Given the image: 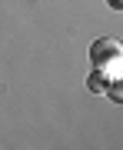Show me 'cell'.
I'll return each instance as SVG.
<instances>
[{
	"label": "cell",
	"instance_id": "6da1fadb",
	"mask_svg": "<svg viewBox=\"0 0 123 150\" xmlns=\"http://www.w3.org/2000/svg\"><path fill=\"white\" fill-rule=\"evenodd\" d=\"M90 64L107 70V74H120L123 70V43L117 37H96L90 43Z\"/></svg>",
	"mask_w": 123,
	"mask_h": 150
},
{
	"label": "cell",
	"instance_id": "7a4b0ae2",
	"mask_svg": "<svg viewBox=\"0 0 123 150\" xmlns=\"http://www.w3.org/2000/svg\"><path fill=\"white\" fill-rule=\"evenodd\" d=\"M107 87H110V74L100 70V67H93V74L86 77V90L90 93H107Z\"/></svg>",
	"mask_w": 123,
	"mask_h": 150
},
{
	"label": "cell",
	"instance_id": "3957f363",
	"mask_svg": "<svg viewBox=\"0 0 123 150\" xmlns=\"http://www.w3.org/2000/svg\"><path fill=\"white\" fill-rule=\"evenodd\" d=\"M107 97H110V100H117V103H123V74H113V77H110Z\"/></svg>",
	"mask_w": 123,
	"mask_h": 150
},
{
	"label": "cell",
	"instance_id": "277c9868",
	"mask_svg": "<svg viewBox=\"0 0 123 150\" xmlns=\"http://www.w3.org/2000/svg\"><path fill=\"white\" fill-rule=\"evenodd\" d=\"M107 7L110 10H123V0H107Z\"/></svg>",
	"mask_w": 123,
	"mask_h": 150
}]
</instances>
